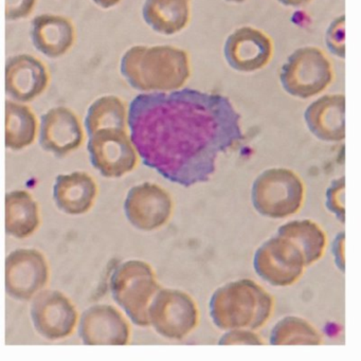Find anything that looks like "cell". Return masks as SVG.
I'll list each match as a JSON object with an SVG mask.
<instances>
[{
    "label": "cell",
    "mask_w": 361,
    "mask_h": 361,
    "mask_svg": "<svg viewBox=\"0 0 361 361\" xmlns=\"http://www.w3.org/2000/svg\"><path fill=\"white\" fill-rule=\"evenodd\" d=\"M344 190H345V179L341 176L334 179L325 192V208L341 224L345 221Z\"/></svg>",
    "instance_id": "484cf974"
},
{
    "label": "cell",
    "mask_w": 361,
    "mask_h": 361,
    "mask_svg": "<svg viewBox=\"0 0 361 361\" xmlns=\"http://www.w3.org/2000/svg\"><path fill=\"white\" fill-rule=\"evenodd\" d=\"M252 264L257 276L279 288L299 282L308 268L301 248L290 238L278 233L257 247Z\"/></svg>",
    "instance_id": "ba28073f"
},
{
    "label": "cell",
    "mask_w": 361,
    "mask_h": 361,
    "mask_svg": "<svg viewBox=\"0 0 361 361\" xmlns=\"http://www.w3.org/2000/svg\"><path fill=\"white\" fill-rule=\"evenodd\" d=\"M197 302L178 288L158 290L149 308V326L162 338L181 341L189 337L200 323Z\"/></svg>",
    "instance_id": "52a82bcc"
},
{
    "label": "cell",
    "mask_w": 361,
    "mask_h": 361,
    "mask_svg": "<svg viewBox=\"0 0 361 361\" xmlns=\"http://www.w3.org/2000/svg\"><path fill=\"white\" fill-rule=\"evenodd\" d=\"M345 233L339 232L334 238L331 244V255H333L334 264L340 272L345 271V257H344V246H345Z\"/></svg>",
    "instance_id": "f546056e"
},
{
    "label": "cell",
    "mask_w": 361,
    "mask_h": 361,
    "mask_svg": "<svg viewBox=\"0 0 361 361\" xmlns=\"http://www.w3.org/2000/svg\"><path fill=\"white\" fill-rule=\"evenodd\" d=\"M49 276L47 259L37 249H16L6 257V291L16 301H31L45 288Z\"/></svg>",
    "instance_id": "7c38bea8"
},
{
    "label": "cell",
    "mask_w": 361,
    "mask_h": 361,
    "mask_svg": "<svg viewBox=\"0 0 361 361\" xmlns=\"http://www.w3.org/2000/svg\"><path fill=\"white\" fill-rule=\"evenodd\" d=\"M87 138L90 162L105 178H122L138 166L140 158L128 130L105 128Z\"/></svg>",
    "instance_id": "9c48e42d"
},
{
    "label": "cell",
    "mask_w": 361,
    "mask_h": 361,
    "mask_svg": "<svg viewBox=\"0 0 361 361\" xmlns=\"http://www.w3.org/2000/svg\"><path fill=\"white\" fill-rule=\"evenodd\" d=\"M334 79L333 66L314 46L298 48L281 67L280 83L293 98L307 100L322 94Z\"/></svg>",
    "instance_id": "8992f818"
},
{
    "label": "cell",
    "mask_w": 361,
    "mask_h": 361,
    "mask_svg": "<svg viewBox=\"0 0 361 361\" xmlns=\"http://www.w3.org/2000/svg\"><path fill=\"white\" fill-rule=\"evenodd\" d=\"M271 345H320L323 335L310 321L299 316L280 319L270 331Z\"/></svg>",
    "instance_id": "d4e9b609"
},
{
    "label": "cell",
    "mask_w": 361,
    "mask_h": 361,
    "mask_svg": "<svg viewBox=\"0 0 361 361\" xmlns=\"http://www.w3.org/2000/svg\"><path fill=\"white\" fill-rule=\"evenodd\" d=\"M305 200V185L295 171L283 166L266 169L251 187V204L262 216L284 219L300 212Z\"/></svg>",
    "instance_id": "5b68a950"
},
{
    "label": "cell",
    "mask_w": 361,
    "mask_h": 361,
    "mask_svg": "<svg viewBox=\"0 0 361 361\" xmlns=\"http://www.w3.org/2000/svg\"><path fill=\"white\" fill-rule=\"evenodd\" d=\"M39 120L35 111L25 104L8 99L5 104V145L18 152L30 147L39 135Z\"/></svg>",
    "instance_id": "7402d4cb"
},
{
    "label": "cell",
    "mask_w": 361,
    "mask_h": 361,
    "mask_svg": "<svg viewBox=\"0 0 361 361\" xmlns=\"http://www.w3.org/2000/svg\"><path fill=\"white\" fill-rule=\"evenodd\" d=\"M228 97L192 88L141 92L128 109V130L147 168L180 187L208 183L217 160L244 139Z\"/></svg>",
    "instance_id": "6da1fadb"
},
{
    "label": "cell",
    "mask_w": 361,
    "mask_h": 361,
    "mask_svg": "<svg viewBox=\"0 0 361 361\" xmlns=\"http://www.w3.org/2000/svg\"><path fill=\"white\" fill-rule=\"evenodd\" d=\"M276 233L290 238L301 248L307 267L320 261L326 250V234L321 226L312 219L287 221L279 227Z\"/></svg>",
    "instance_id": "603a6c76"
},
{
    "label": "cell",
    "mask_w": 361,
    "mask_h": 361,
    "mask_svg": "<svg viewBox=\"0 0 361 361\" xmlns=\"http://www.w3.org/2000/svg\"><path fill=\"white\" fill-rule=\"evenodd\" d=\"M142 18L145 24L158 35H177L189 25L190 0H145Z\"/></svg>",
    "instance_id": "44dd1931"
},
{
    "label": "cell",
    "mask_w": 361,
    "mask_h": 361,
    "mask_svg": "<svg viewBox=\"0 0 361 361\" xmlns=\"http://www.w3.org/2000/svg\"><path fill=\"white\" fill-rule=\"evenodd\" d=\"M120 73L126 83L140 92L180 90L191 77L189 54L171 45H136L120 60Z\"/></svg>",
    "instance_id": "7a4b0ae2"
},
{
    "label": "cell",
    "mask_w": 361,
    "mask_h": 361,
    "mask_svg": "<svg viewBox=\"0 0 361 361\" xmlns=\"http://www.w3.org/2000/svg\"><path fill=\"white\" fill-rule=\"evenodd\" d=\"M78 327L86 345H126L132 335L128 317L109 304H94L84 310Z\"/></svg>",
    "instance_id": "9a60e30c"
},
{
    "label": "cell",
    "mask_w": 361,
    "mask_h": 361,
    "mask_svg": "<svg viewBox=\"0 0 361 361\" xmlns=\"http://www.w3.org/2000/svg\"><path fill=\"white\" fill-rule=\"evenodd\" d=\"M83 126L87 136L105 128L128 130V107L119 97L105 94L90 105Z\"/></svg>",
    "instance_id": "cb8c5ba5"
},
{
    "label": "cell",
    "mask_w": 361,
    "mask_h": 361,
    "mask_svg": "<svg viewBox=\"0 0 361 361\" xmlns=\"http://www.w3.org/2000/svg\"><path fill=\"white\" fill-rule=\"evenodd\" d=\"M279 4L288 8H302L312 3V0H276Z\"/></svg>",
    "instance_id": "4dcf8cb0"
},
{
    "label": "cell",
    "mask_w": 361,
    "mask_h": 361,
    "mask_svg": "<svg viewBox=\"0 0 361 361\" xmlns=\"http://www.w3.org/2000/svg\"><path fill=\"white\" fill-rule=\"evenodd\" d=\"M274 299L257 281L238 279L215 289L209 300V314L219 331H259L274 314Z\"/></svg>",
    "instance_id": "3957f363"
},
{
    "label": "cell",
    "mask_w": 361,
    "mask_h": 361,
    "mask_svg": "<svg viewBox=\"0 0 361 361\" xmlns=\"http://www.w3.org/2000/svg\"><path fill=\"white\" fill-rule=\"evenodd\" d=\"M325 45L333 56L345 59V16H338L329 24L325 33Z\"/></svg>",
    "instance_id": "4316f807"
},
{
    "label": "cell",
    "mask_w": 361,
    "mask_h": 361,
    "mask_svg": "<svg viewBox=\"0 0 361 361\" xmlns=\"http://www.w3.org/2000/svg\"><path fill=\"white\" fill-rule=\"evenodd\" d=\"M31 301V321L39 336L49 341H59L75 333L79 314L62 291L44 288Z\"/></svg>",
    "instance_id": "8fae6325"
},
{
    "label": "cell",
    "mask_w": 361,
    "mask_h": 361,
    "mask_svg": "<svg viewBox=\"0 0 361 361\" xmlns=\"http://www.w3.org/2000/svg\"><path fill=\"white\" fill-rule=\"evenodd\" d=\"M219 344L221 345H233V344H247V345H264L265 341L257 333L251 329H230L219 338Z\"/></svg>",
    "instance_id": "83f0119b"
},
{
    "label": "cell",
    "mask_w": 361,
    "mask_h": 361,
    "mask_svg": "<svg viewBox=\"0 0 361 361\" xmlns=\"http://www.w3.org/2000/svg\"><path fill=\"white\" fill-rule=\"evenodd\" d=\"M306 128L323 142H341L345 139V97L324 94L304 111Z\"/></svg>",
    "instance_id": "e0dca14e"
},
{
    "label": "cell",
    "mask_w": 361,
    "mask_h": 361,
    "mask_svg": "<svg viewBox=\"0 0 361 361\" xmlns=\"http://www.w3.org/2000/svg\"><path fill=\"white\" fill-rule=\"evenodd\" d=\"M227 3L229 4H236V5H240V4H244L247 0H225Z\"/></svg>",
    "instance_id": "d6a6232c"
},
{
    "label": "cell",
    "mask_w": 361,
    "mask_h": 361,
    "mask_svg": "<svg viewBox=\"0 0 361 361\" xmlns=\"http://www.w3.org/2000/svg\"><path fill=\"white\" fill-rule=\"evenodd\" d=\"M49 83L47 67L31 54H16L6 62L5 90L10 100L32 102L44 94Z\"/></svg>",
    "instance_id": "2e32d148"
},
{
    "label": "cell",
    "mask_w": 361,
    "mask_h": 361,
    "mask_svg": "<svg viewBox=\"0 0 361 361\" xmlns=\"http://www.w3.org/2000/svg\"><path fill=\"white\" fill-rule=\"evenodd\" d=\"M92 1L97 7L101 8V9L109 10L117 7L122 0H92Z\"/></svg>",
    "instance_id": "1f68e13d"
},
{
    "label": "cell",
    "mask_w": 361,
    "mask_h": 361,
    "mask_svg": "<svg viewBox=\"0 0 361 361\" xmlns=\"http://www.w3.org/2000/svg\"><path fill=\"white\" fill-rule=\"evenodd\" d=\"M37 136L44 151L63 158L81 147L85 130L73 109L56 106L42 115Z\"/></svg>",
    "instance_id": "5bb4252c"
},
{
    "label": "cell",
    "mask_w": 361,
    "mask_h": 361,
    "mask_svg": "<svg viewBox=\"0 0 361 361\" xmlns=\"http://www.w3.org/2000/svg\"><path fill=\"white\" fill-rule=\"evenodd\" d=\"M98 195V185L92 175L83 171L60 174L52 188L54 204L61 212L80 216L92 210Z\"/></svg>",
    "instance_id": "d6986e66"
},
{
    "label": "cell",
    "mask_w": 361,
    "mask_h": 361,
    "mask_svg": "<svg viewBox=\"0 0 361 361\" xmlns=\"http://www.w3.org/2000/svg\"><path fill=\"white\" fill-rule=\"evenodd\" d=\"M39 0H6L5 16L8 22H18L29 18Z\"/></svg>",
    "instance_id": "f1b7e54d"
},
{
    "label": "cell",
    "mask_w": 361,
    "mask_h": 361,
    "mask_svg": "<svg viewBox=\"0 0 361 361\" xmlns=\"http://www.w3.org/2000/svg\"><path fill=\"white\" fill-rule=\"evenodd\" d=\"M41 225L37 200L26 190L8 192L5 198V229L8 235L18 240L32 236Z\"/></svg>",
    "instance_id": "ffe728a7"
},
{
    "label": "cell",
    "mask_w": 361,
    "mask_h": 361,
    "mask_svg": "<svg viewBox=\"0 0 361 361\" xmlns=\"http://www.w3.org/2000/svg\"><path fill=\"white\" fill-rule=\"evenodd\" d=\"M230 68L240 73H253L267 66L274 56L269 35L255 27L244 26L228 35L223 49Z\"/></svg>",
    "instance_id": "4fadbf2b"
},
{
    "label": "cell",
    "mask_w": 361,
    "mask_h": 361,
    "mask_svg": "<svg viewBox=\"0 0 361 361\" xmlns=\"http://www.w3.org/2000/svg\"><path fill=\"white\" fill-rule=\"evenodd\" d=\"M109 286L114 301L130 322L149 326V305L162 287L153 266L143 259H128L114 270Z\"/></svg>",
    "instance_id": "277c9868"
},
{
    "label": "cell",
    "mask_w": 361,
    "mask_h": 361,
    "mask_svg": "<svg viewBox=\"0 0 361 361\" xmlns=\"http://www.w3.org/2000/svg\"><path fill=\"white\" fill-rule=\"evenodd\" d=\"M30 39L39 54L48 59H60L75 44V25L66 16L39 14L31 22Z\"/></svg>",
    "instance_id": "ac0fdd59"
},
{
    "label": "cell",
    "mask_w": 361,
    "mask_h": 361,
    "mask_svg": "<svg viewBox=\"0 0 361 361\" xmlns=\"http://www.w3.org/2000/svg\"><path fill=\"white\" fill-rule=\"evenodd\" d=\"M128 223L142 232H154L168 225L174 213V202L168 190L145 181L128 190L124 200Z\"/></svg>",
    "instance_id": "30bf717a"
}]
</instances>
